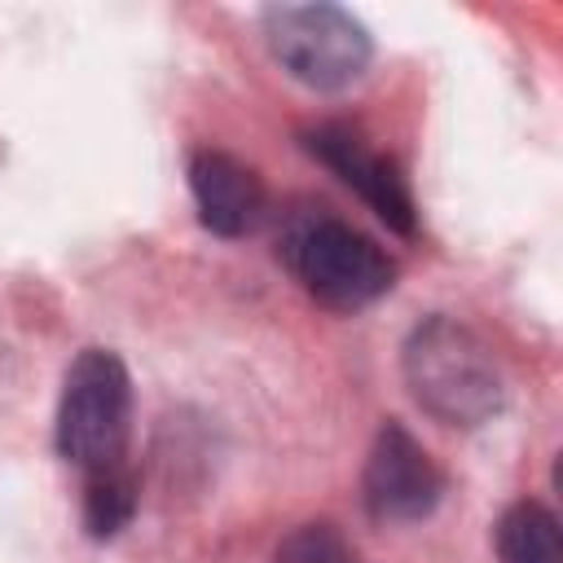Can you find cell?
<instances>
[{"instance_id":"2","label":"cell","mask_w":563,"mask_h":563,"mask_svg":"<svg viewBox=\"0 0 563 563\" xmlns=\"http://www.w3.org/2000/svg\"><path fill=\"white\" fill-rule=\"evenodd\" d=\"M128 431H132V378L123 361L106 347H84L66 369L57 400L62 457L75 471H84V479L123 471Z\"/></svg>"},{"instance_id":"9","label":"cell","mask_w":563,"mask_h":563,"mask_svg":"<svg viewBox=\"0 0 563 563\" xmlns=\"http://www.w3.org/2000/svg\"><path fill=\"white\" fill-rule=\"evenodd\" d=\"M136 510V479L132 471H110L84 479V523L92 537H114Z\"/></svg>"},{"instance_id":"6","label":"cell","mask_w":563,"mask_h":563,"mask_svg":"<svg viewBox=\"0 0 563 563\" xmlns=\"http://www.w3.org/2000/svg\"><path fill=\"white\" fill-rule=\"evenodd\" d=\"M303 145H308L343 185H352V189L374 207L378 220H387L396 233H413V198H409V185H405L400 167H396L387 154L369 150L361 132H352V128H343V123H321V128H312V132L303 136Z\"/></svg>"},{"instance_id":"1","label":"cell","mask_w":563,"mask_h":563,"mask_svg":"<svg viewBox=\"0 0 563 563\" xmlns=\"http://www.w3.org/2000/svg\"><path fill=\"white\" fill-rule=\"evenodd\" d=\"M405 383L413 400L444 427H479L501 409V369L488 343L453 321L431 317L405 339Z\"/></svg>"},{"instance_id":"10","label":"cell","mask_w":563,"mask_h":563,"mask_svg":"<svg viewBox=\"0 0 563 563\" xmlns=\"http://www.w3.org/2000/svg\"><path fill=\"white\" fill-rule=\"evenodd\" d=\"M273 563H365V559L356 554V545L339 528H330V523H303V528H295L277 545Z\"/></svg>"},{"instance_id":"7","label":"cell","mask_w":563,"mask_h":563,"mask_svg":"<svg viewBox=\"0 0 563 563\" xmlns=\"http://www.w3.org/2000/svg\"><path fill=\"white\" fill-rule=\"evenodd\" d=\"M189 189L198 202V220L220 238H242L264 216L260 176L224 150H198L189 163Z\"/></svg>"},{"instance_id":"4","label":"cell","mask_w":563,"mask_h":563,"mask_svg":"<svg viewBox=\"0 0 563 563\" xmlns=\"http://www.w3.org/2000/svg\"><path fill=\"white\" fill-rule=\"evenodd\" d=\"M264 35L290 79L317 92L356 84L369 66V31L339 4H273L264 9Z\"/></svg>"},{"instance_id":"5","label":"cell","mask_w":563,"mask_h":563,"mask_svg":"<svg viewBox=\"0 0 563 563\" xmlns=\"http://www.w3.org/2000/svg\"><path fill=\"white\" fill-rule=\"evenodd\" d=\"M365 510L383 523H418L435 510L444 479L435 471V462L427 457V449L400 427L387 422L369 449L365 462Z\"/></svg>"},{"instance_id":"8","label":"cell","mask_w":563,"mask_h":563,"mask_svg":"<svg viewBox=\"0 0 563 563\" xmlns=\"http://www.w3.org/2000/svg\"><path fill=\"white\" fill-rule=\"evenodd\" d=\"M497 559L501 563H563L559 519L541 501H519L497 519Z\"/></svg>"},{"instance_id":"3","label":"cell","mask_w":563,"mask_h":563,"mask_svg":"<svg viewBox=\"0 0 563 563\" xmlns=\"http://www.w3.org/2000/svg\"><path fill=\"white\" fill-rule=\"evenodd\" d=\"M295 282L325 308L356 312L374 299H383L396 282L391 255L365 238L361 229L334 220V216H303L290 224L282 246Z\"/></svg>"}]
</instances>
